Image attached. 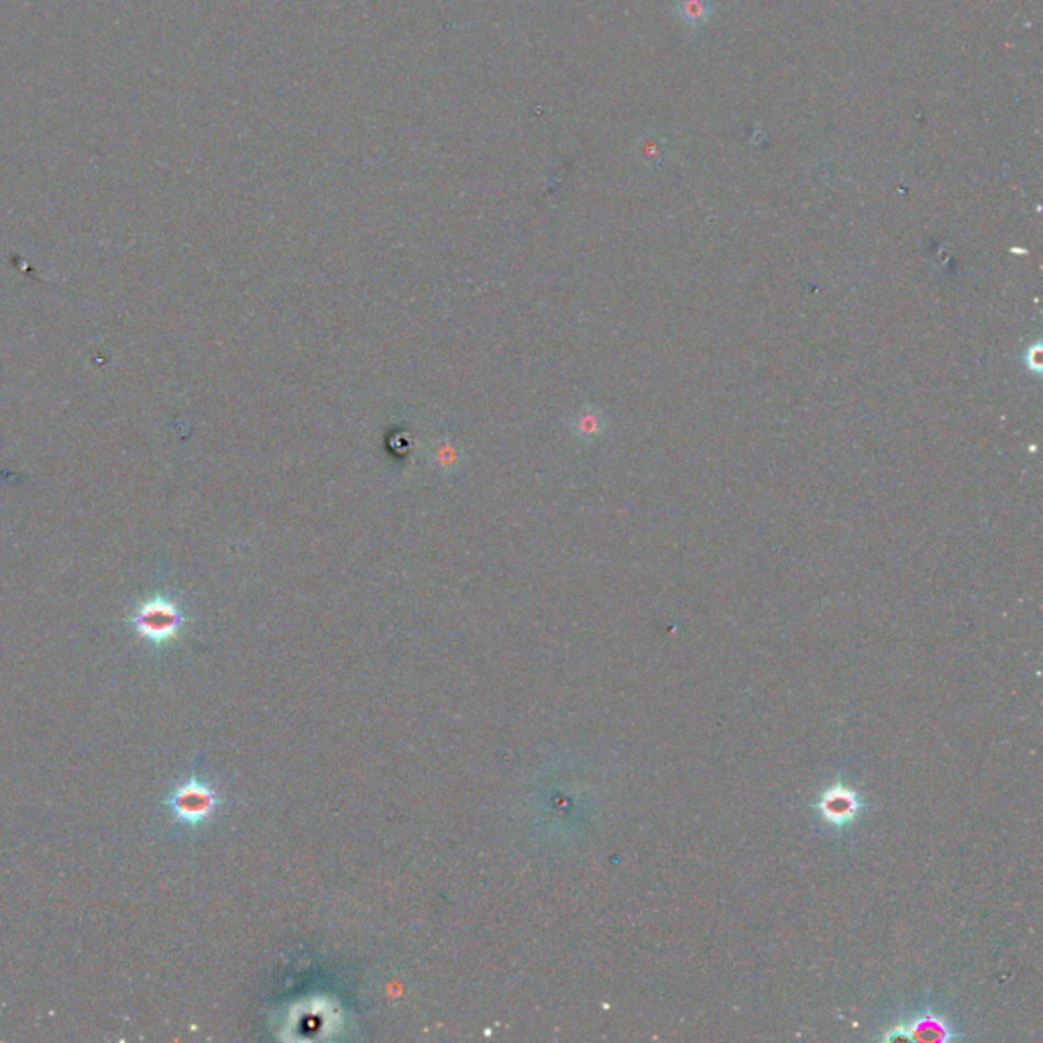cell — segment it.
Wrapping results in <instances>:
<instances>
[{"label": "cell", "mask_w": 1043, "mask_h": 1043, "mask_svg": "<svg viewBox=\"0 0 1043 1043\" xmlns=\"http://www.w3.org/2000/svg\"><path fill=\"white\" fill-rule=\"evenodd\" d=\"M956 1038L958 1035L952 1031L944 1017L933 1016V1013H926V1016H919L916 1019H909V1021H899V1023L887 1028L885 1033H881L883 1042H897V1040H905V1042H913V1040H917V1042H952Z\"/></svg>", "instance_id": "obj_4"}, {"label": "cell", "mask_w": 1043, "mask_h": 1043, "mask_svg": "<svg viewBox=\"0 0 1043 1043\" xmlns=\"http://www.w3.org/2000/svg\"><path fill=\"white\" fill-rule=\"evenodd\" d=\"M183 621L186 616L180 606L161 595L147 599L135 609L131 618L135 632L156 647H164L176 640L182 632Z\"/></svg>", "instance_id": "obj_1"}, {"label": "cell", "mask_w": 1043, "mask_h": 1043, "mask_svg": "<svg viewBox=\"0 0 1043 1043\" xmlns=\"http://www.w3.org/2000/svg\"><path fill=\"white\" fill-rule=\"evenodd\" d=\"M218 805H221L218 793L200 778H188L186 783L171 790L166 799V807L170 809L173 819L190 828H198L211 821Z\"/></svg>", "instance_id": "obj_2"}, {"label": "cell", "mask_w": 1043, "mask_h": 1043, "mask_svg": "<svg viewBox=\"0 0 1043 1043\" xmlns=\"http://www.w3.org/2000/svg\"><path fill=\"white\" fill-rule=\"evenodd\" d=\"M678 14L689 25H702L709 16V4L705 0H678Z\"/></svg>", "instance_id": "obj_5"}, {"label": "cell", "mask_w": 1043, "mask_h": 1043, "mask_svg": "<svg viewBox=\"0 0 1043 1043\" xmlns=\"http://www.w3.org/2000/svg\"><path fill=\"white\" fill-rule=\"evenodd\" d=\"M816 809H818L819 818L823 819L830 828L844 830L859 819L864 804L856 789L838 781L819 793Z\"/></svg>", "instance_id": "obj_3"}]
</instances>
